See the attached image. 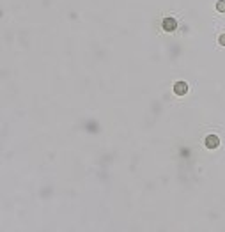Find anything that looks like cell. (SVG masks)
<instances>
[{"instance_id": "cell-1", "label": "cell", "mask_w": 225, "mask_h": 232, "mask_svg": "<svg viewBox=\"0 0 225 232\" xmlns=\"http://www.w3.org/2000/svg\"><path fill=\"white\" fill-rule=\"evenodd\" d=\"M161 28H163L165 32H174V30L177 28V22L174 20V18H163Z\"/></svg>"}, {"instance_id": "cell-2", "label": "cell", "mask_w": 225, "mask_h": 232, "mask_svg": "<svg viewBox=\"0 0 225 232\" xmlns=\"http://www.w3.org/2000/svg\"><path fill=\"white\" fill-rule=\"evenodd\" d=\"M204 144H206L208 149H216V147L220 145V138L216 137V135H208L206 140H204Z\"/></svg>"}, {"instance_id": "cell-3", "label": "cell", "mask_w": 225, "mask_h": 232, "mask_svg": "<svg viewBox=\"0 0 225 232\" xmlns=\"http://www.w3.org/2000/svg\"><path fill=\"white\" fill-rule=\"evenodd\" d=\"M174 92H176L177 96H184L188 92V85L184 82H176V85H174Z\"/></svg>"}, {"instance_id": "cell-4", "label": "cell", "mask_w": 225, "mask_h": 232, "mask_svg": "<svg viewBox=\"0 0 225 232\" xmlns=\"http://www.w3.org/2000/svg\"><path fill=\"white\" fill-rule=\"evenodd\" d=\"M216 9H218L220 12H225V2H223V0H222V2H218V4H216Z\"/></svg>"}, {"instance_id": "cell-5", "label": "cell", "mask_w": 225, "mask_h": 232, "mask_svg": "<svg viewBox=\"0 0 225 232\" xmlns=\"http://www.w3.org/2000/svg\"><path fill=\"white\" fill-rule=\"evenodd\" d=\"M218 43L222 44V46H225V34H222V36L218 37Z\"/></svg>"}]
</instances>
